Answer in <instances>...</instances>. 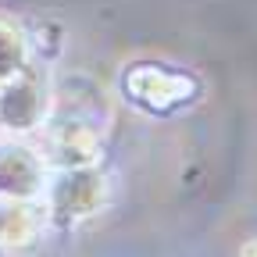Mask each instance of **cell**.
<instances>
[{
    "label": "cell",
    "instance_id": "obj_1",
    "mask_svg": "<svg viewBox=\"0 0 257 257\" xmlns=\"http://www.w3.org/2000/svg\"><path fill=\"white\" fill-rule=\"evenodd\" d=\"M125 89L133 93V100L143 104V107H150L154 104V93H161L157 96V107H165V104H182L186 100L189 79L165 72V75H161V86H157V68H136L133 75L125 79Z\"/></svg>",
    "mask_w": 257,
    "mask_h": 257
},
{
    "label": "cell",
    "instance_id": "obj_2",
    "mask_svg": "<svg viewBox=\"0 0 257 257\" xmlns=\"http://www.w3.org/2000/svg\"><path fill=\"white\" fill-rule=\"evenodd\" d=\"M246 257H257V243H253V246H246Z\"/></svg>",
    "mask_w": 257,
    "mask_h": 257
}]
</instances>
